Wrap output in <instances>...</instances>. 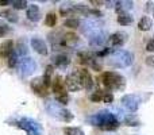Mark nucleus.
Here are the masks:
<instances>
[{"mask_svg":"<svg viewBox=\"0 0 154 135\" xmlns=\"http://www.w3.org/2000/svg\"><path fill=\"white\" fill-rule=\"evenodd\" d=\"M87 122L104 131H114L120 126V122L118 120V118L108 109H101V111L88 116Z\"/></svg>","mask_w":154,"mask_h":135,"instance_id":"1","label":"nucleus"},{"mask_svg":"<svg viewBox=\"0 0 154 135\" xmlns=\"http://www.w3.org/2000/svg\"><path fill=\"white\" fill-rule=\"evenodd\" d=\"M133 62L134 54L128 50H123V49H114L108 58V64L115 68H127L133 65Z\"/></svg>","mask_w":154,"mask_h":135,"instance_id":"2","label":"nucleus"},{"mask_svg":"<svg viewBox=\"0 0 154 135\" xmlns=\"http://www.w3.org/2000/svg\"><path fill=\"white\" fill-rule=\"evenodd\" d=\"M101 82L108 91H123L126 87V80L118 72H104L101 74Z\"/></svg>","mask_w":154,"mask_h":135,"instance_id":"3","label":"nucleus"},{"mask_svg":"<svg viewBox=\"0 0 154 135\" xmlns=\"http://www.w3.org/2000/svg\"><path fill=\"white\" fill-rule=\"evenodd\" d=\"M46 111L49 112V115L56 119L61 120V122H65V123H70L73 120V114L66 109L65 107H62L61 104H58L57 101H48L45 106Z\"/></svg>","mask_w":154,"mask_h":135,"instance_id":"4","label":"nucleus"},{"mask_svg":"<svg viewBox=\"0 0 154 135\" xmlns=\"http://www.w3.org/2000/svg\"><path fill=\"white\" fill-rule=\"evenodd\" d=\"M12 126H16L20 130H23L27 135H43V128L37 120L31 119V118L22 116L18 120L14 122Z\"/></svg>","mask_w":154,"mask_h":135,"instance_id":"5","label":"nucleus"},{"mask_svg":"<svg viewBox=\"0 0 154 135\" xmlns=\"http://www.w3.org/2000/svg\"><path fill=\"white\" fill-rule=\"evenodd\" d=\"M103 24L100 23L99 20H95V19H85V20H81L80 22V27L79 29L81 30V32L88 38H92L95 35L100 34L103 31L101 29Z\"/></svg>","mask_w":154,"mask_h":135,"instance_id":"6","label":"nucleus"},{"mask_svg":"<svg viewBox=\"0 0 154 135\" xmlns=\"http://www.w3.org/2000/svg\"><path fill=\"white\" fill-rule=\"evenodd\" d=\"M120 103H122V107L128 112H137L142 103V97L139 95H135V93H127V95L122 96L120 99Z\"/></svg>","mask_w":154,"mask_h":135,"instance_id":"7","label":"nucleus"},{"mask_svg":"<svg viewBox=\"0 0 154 135\" xmlns=\"http://www.w3.org/2000/svg\"><path fill=\"white\" fill-rule=\"evenodd\" d=\"M37 70V64L31 57H24L19 61V72H20L22 77H27L32 74Z\"/></svg>","mask_w":154,"mask_h":135,"instance_id":"8","label":"nucleus"},{"mask_svg":"<svg viewBox=\"0 0 154 135\" xmlns=\"http://www.w3.org/2000/svg\"><path fill=\"white\" fill-rule=\"evenodd\" d=\"M79 58L80 62L84 65H89L92 69L95 70H100L101 65L97 64V60H96V54L92 53V51H80L79 53Z\"/></svg>","mask_w":154,"mask_h":135,"instance_id":"9","label":"nucleus"},{"mask_svg":"<svg viewBox=\"0 0 154 135\" xmlns=\"http://www.w3.org/2000/svg\"><path fill=\"white\" fill-rule=\"evenodd\" d=\"M65 85H66V88L70 92H77V91L82 89V84L79 77V73H77V69L66 76V78H65Z\"/></svg>","mask_w":154,"mask_h":135,"instance_id":"10","label":"nucleus"},{"mask_svg":"<svg viewBox=\"0 0 154 135\" xmlns=\"http://www.w3.org/2000/svg\"><path fill=\"white\" fill-rule=\"evenodd\" d=\"M77 73H79V77H80V80H81L82 88L87 91H92L93 85H95V81H93L89 72H88L87 69H77Z\"/></svg>","mask_w":154,"mask_h":135,"instance_id":"11","label":"nucleus"},{"mask_svg":"<svg viewBox=\"0 0 154 135\" xmlns=\"http://www.w3.org/2000/svg\"><path fill=\"white\" fill-rule=\"evenodd\" d=\"M30 45H31V48L34 49V51H37V53L41 54V56H48L49 54L48 45H46V42L42 39V38H38V37L31 38Z\"/></svg>","mask_w":154,"mask_h":135,"instance_id":"12","label":"nucleus"},{"mask_svg":"<svg viewBox=\"0 0 154 135\" xmlns=\"http://www.w3.org/2000/svg\"><path fill=\"white\" fill-rule=\"evenodd\" d=\"M127 39H128L127 34H125V32H122V31H118L108 37V43L112 48H120V46L125 45Z\"/></svg>","mask_w":154,"mask_h":135,"instance_id":"13","label":"nucleus"},{"mask_svg":"<svg viewBox=\"0 0 154 135\" xmlns=\"http://www.w3.org/2000/svg\"><path fill=\"white\" fill-rule=\"evenodd\" d=\"M30 87H31V89L34 91L35 95L41 96V97L48 96V88H46L45 84H43L42 77H39V78H34L31 81V84H30Z\"/></svg>","mask_w":154,"mask_h":135,"instance_id":"14","label":"nucleus"},{"mask_svg":"<svg viewBox=\"0 0 154 135\" xmlns=\"http://www.w3.org/2000/svg\"><path fill=\"white\" fill-rule=\"evenodd\" d=\"M51 88H53V92L56 93V96L64 95L66 93V89H65V82L62 81L61 76H57L54 78V81H51Z\"/></svg>","mask_w":154,"mask_h":135,"instance_id":"15","label":"nucleus"},{"mask_svg":"<svg viewBox=\"0 0 154 135\" xmlns=\"http://www.w3.org/2000/svg\"><path fill=\"white\" fill-rule=\"evenodd\" d=\"M26 15H27V19L31 22H38L41 19V11H39V7L37 4H30L26 10Z\"/></svg>","mask_w":154,"mask_h":135,"instance_id":"16","label":"nucleus"},{"mask_svg":"<svg viewBox=\"0 0 154 135\" xmlns=\"http://www.w3.org/2000/svg\"><path fill=\"white\" fill-rule=\"evenodd\" d=\"M69 64H70V60L65 54H57V56L53 57V65L58 69H66L69 66Z\"/></svg>","mask_w":154,"mask_h":135,"instance_id":"17","label":"nucleus"},{"mask_svg":"<svg viewBox=\"0 0 154 135\" xmlns=\"http://www.w3.org/2000/svg\"><path fill=\"white\" fill-rule=\"evenodd\" d=\"M107 41H108L107 34L104 31H101L100 34H97V35H95V37L89 38V46H92V48H100V46H103Z\"/></svg>","mask_w":154,"mask_h":135,"instance_id":"18","label":"nucleus"},{"mask_svg":"<svg viewBox=\"0 0 154 135\" xmlns=\"http://www.w3.org/2000/svg\"><path fill=\"white\" fill-rule=\"evenodd\" d=\"M14 41L7 39L0 45V57H10L14 53Z\"/></svg>","mask_w":154,"mask_h":135,"instance_id":"19","label":"nucleus"},{"mask_svg":"<svg viewBox=\"0 0 154 135\" xmlns=\"http://www.w3.org/2000/svg\"><path fill=\"white\" fill-rule=\"evenodd\" d=\"M79 41L80 39L76 34H73V32H66V34H64V49L73 48V46H76L77 43H79Z\"/></svg>","mask_w":154,"mask_h":135,"instance_id":"20","label":"nucleus"},{"mask_svg":"<svg viewBox=\"0 0 154 135\" xmlns=\"http://www.w3.org/2000/svg\"><path fill=\"white\" fill-rule=\"evenodd\" d=\"M133 22H134V18L131 14H128V12L118 14V23H119L120 26H130Z\"/></svg>","mask_w":154,"mask_h":135,"instance_id":"21","label":"nucleus"},{"mask_svg":"<svg viewBox=\"0 0 154 135\" xmlns=\"http://www.w3.org/2000/svg\"><path fill=\"white\" fill-rule=\"evenodd\" d=\"M0 16L4 18L5 20H8L10 23H16V22L19 20L18 14H16L14 10H3L2 12H0Z\"/></svg>","mask_w":154,"mask_h":135,"instance_id":"22","label":"nucleus"},{"mask_svg":"<svg viewBox=\"0 0 154 135\" xmlns=\"http://www.w3.org/2000/svg\"><path fill=\"white\" fill-rule=\"evenodd\" d=\"M138 29L141 31H149L152 29V19L149 16H142L138 22Z\"/></svg>","mask_w":154,"mask_h":135,"instance_id":"23","label":"nucleus"},{"mask_svg":"<svg viewBox=\"0 0 154 135\" xmlns=\"http://www.w3.org/2000/svg\"><path fill=\"white\" fill-rule=\"evenodd\" d=\"M123 123H125L126 126H131V127H137V126H139V120L137 119L134 115H128V114H126L125 119H123Z\"/></svg>","mask_w":154,"mask_h":135,"instance_id":"24","label":"nucleus"},{"mask_svg":"<svg viewBox=\"0 0 154 135\" xmlns=\"http://www.w3.org/2000/svg\"><path fill=\"white\" fill-rule=\"evenodd\" d=\"M80 19H77V18H69V19H66V20L64 22V26L65 27H68V29H79L80 27Z\"/></svg>","mask_w":154,"mask_h":135,"instance_id":"25","label":"nucleus"},{"mask_svg":"<svg viewBox=\"0 0 154 135\" xmlns=\"http://www.w3.org/2000/svg\"><path fill=\"white\" fill-rule=\"evenodd\" d=\"M45 23L48 27H54L57 24V15L54 12H49L45 18Z\"/></svg>","mask_w":154,"mask_h":135,"instance_id":"26","label":"nucleus"},{"mask_svg":"<svg viewBox=\"0 0 154 135\" xmlns=\"http://www.w3.org/2000/svg\"><path fill=\"white\" fill-rule=\"evenodd\" d=\"M65 135H85L80 127H64Z\"/></svg>","mask_w":154,"mask_h":135,"instance_id":"27","label":"nucleus"},{"mask_svg":"<svg viewBox=\"0 0 154 135\" xmlns=\"http://www.w3.org/2000/svg\"><path fill=\"white\" fill-rule=\"evenodd\" d=\"M103 96H104L103 91H96V92L91 93L89 99H91V101H93V103H99V101L103 100Z\"/></svg>","mask_w":154,"mask_h":135,"instance_id":"28","label":"nucleus"},{"mask_svg":"<svg viewBox=\"0 0 154 135\" xmlns=\"http://www.w3.org/2000/svg\"><path fill=\"white\" fill-rule=\"evenodd\" d=\"M18 65H19V57H18V54L14 51V53L8 57V66L15 68V66H18Z\"/></svg>","mask_w":154,"mask_h":135,"instance_id":"29","label":"nucleus"},{"mask_svg":"<svg viewBox=\"0 0 154 135\" xmlns=\"http://www.w3.org/2000/svg\"><path fill=\"white\" fill-rule=\"evenodd\" d=\"M11 4L14 5L15 10H24V8L29 7L26 0H14V2H11Z\"/></svg>","mask_w":154,"mask_h":135,"instance_id":"30","label":"nucleus"},{"mask_svg":"<svg viewBox=\"0 0 154 135\" xmlns=\"http://www.w3.org/2000/svg\"><path fill=\"white\" fill-rule=\"evenodd\" d=\"M56 100H57V103L61 104V106H66V104L69 103V96H68V93H64V95L56 96Z\"/></svg>","mask_w":154,"mask_h":135,"instance_id":"31","label":"nucleus"},{"mask_svg":"<svg viewBox=\"0 0 154 135\" xmlns=\"http://www.w3.org/2000/svg\"><path fill=\"white\" fill-rule=\"evenodd\" d=\"M60 14H61L62 16H69L72 15V14H75V11L72 10V7H61V10H60Z\"/></svg>","mask_w":154,"mask_h":135,"instance_id":"32","label":"nucleus"},{"mask_svg":"<svg viewBox=\"0 0 154 135\" xmlns=\"http://www.w3.org/2000/svg\"><path fill=\"white\" fill-rule=\"evenodd\" d=\"M103 101L107 104H111L114 101V96H112L111 92H104V96H103Z\"/></svg>","mask_w":154,"mask_h":135,"instance_id":"33","label":"nucleus"},{"mask_svg":"<svg viewBox=\"0 0 154 135\" xmlns=\"http://www.w3.org/2000/svg\"><path fill=\"white\" fill-rule=\"evenodd\" d=\"M10 31H11V29L7 26V24H2V23H0V38L4 37V35H7Z\"/></svg>","mask_w":154,"mask_h":135,"instance_id":"34","label":"nucleus"},{"mask_svg":"<svg viewBox=\"0 0 154 135\" xmlns=\"http://www.w3.org/2000/svg\"><path fill=\"white\" fill-rule=\"evenodd\" d=\"M88 16H93V18H101V16H103V14H101V11H99V10L89 8V14H88Z\"/></svg>","mask_w":154,"mask_h":135,"instance_id":"35","label":"nucleus"},{"mask_svg":"<svg viewBox=\"0 0 154 135\" xmlns=\"http://www.w3.org/2000/svg\"><path fill=\"white\" fill-rule=\"evenodd\" d=\"M145 64H146L147 66H153L154 68V54H153V56L146 57V60H145Z\"/></svg>","mask_w":154,"mask_h":135,"instance_id":"36","label":"nucleus"},{"mask_svg":"<svg viewBox=\"0 0 154 135\" xmlns=\"http://www.w3.org/2000/svg\"><path fill=\"white\" fill-rule=\"evenodd\" d=\"M146 51H152V53L154 51V38L146 43Z\"/></svg>","mask_w":154,"mask_h":135,"instance_id":"37","label":"nucleus"},{"mask_svg":"<svg viewBox=\"0 0 154 135\" xmlns=\"http://www.w3.org/2000/svg\"><path fill=\"white\" fill-rule=\"evenodd\" d=\"M11 2H7V0H4V2H0V5H5V4H10Z\"/></svg>","mask_w":154,"mask_h":135,"instance_id":"38","label":"nucleus"},{"mask_svg":"<svg viewBox=\"0 0 154 135\" xmlns=\"http://www.w3.org/2000/svg\"><path fill=\"white\" fill-rule=\"evenodd\" d=\"M153 16H154V10H153Z\"/></svg>","mask_w":154,"mask_h":135,"instance_id":"39","label":"nucleus"},{"mask_svg":"<svg viewBox=\"0 0 154 135\" xmlns=\"http://www.w3.org/2000/svg\"><path fill=\"white\" fill-rule=\"evenodd\" d=\"M133 135H134V134H133Z\"/></svg>","mask_w":154,"mask_h":135,"instance_id":"40","label":"nucleus"}]
</instances>
